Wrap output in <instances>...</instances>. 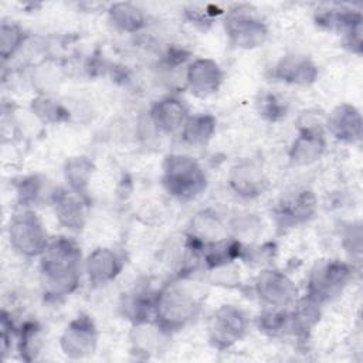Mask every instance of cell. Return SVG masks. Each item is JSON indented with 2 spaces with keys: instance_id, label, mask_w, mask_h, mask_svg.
<instances>
[{
  "instance_id": "cell-1",
  "label": "cell",
  "mask_w": 363,
  "mask_h": 363,
  "mask_svg": "<svg viewBox=\"0 0 363 363\" xmlns=\"http://www.w3.org/2000/svg\"><path fill=\"white\" fill-rule=\"evenodd\" d=\"M81 248L71 237L50 238L40 255V279L44 295L62 298L72 294L81 279Z\"/></svg>"
},
{
  "instance_id": "cell-2",
  "label": "cell",
  "mask_w": 363,
  "mask_h": 363,
  "mask_svg": "<svg viewBox=\"0 0 363 363\" xmlns=\"http://www.w3.org/2000/svg\"><path fill=\"white\" fill-rule=\"evenodd\" d=\"M200 302L186 285L169 282L155 292L153 320L163 333L183 329L199 313Z\"/></svg>"
},
{
  "instance_id": "cell-3",
  "label": "cell",
  "mask_w": 363,
  "mask_h": 363,
  "mask_svg": "<svg viewBox=\"0 0 363 363\" xmlns=\"http://www.w3.org/2000/svg\"><path fill=\"white\" fill-rule=\"evenodd\" d=\"M162 184L177 200L189 201L199 197L207 187V176L200 163L182 153L164 157L162 166Z\"/></svg>"
},
{
  "instance_id": "cell-4",
  "label": "cell",
  "mask_w": 363,
  "mask_h": 363,
  "mask_svg": "<svg viewBox=\"0 0 363 363\" xmlns=\"http://www.w3.org/2000/svg\"><path fill=\"white\" fill-rule=\"evenodd\" d=\"M350 264L340 259L318 261L309 272L306 298L318 303L332 301L342 294L345 286L352 279Z\"/></svg>"
},
{
  "instance_id": "cell-5",
  "label": "cell",
  "mask_w": 363,
  "mask_h": 363,
  "mask_svg": "<svg viewBox=\"0 0 363 363\" xmlns=\"http://www.w3.org/2000/svg\"><path fill=\"white\" fill-rule=\"evenodd\" d=\"M7 235L11 248L28 258L40 257L50 241L41 220L30 208H23L11 216Z\"/></svg>"
},
{
  "instance_id": "cell-6",
  "label": "cell",
  "mask_w": 363,
  "mask_h": 363,
  "mask_svg": "<svg viewBox=\"0 0 363 363\" xmlns=\"http://www.w3.org/2000/svg\"><path fill=\"white\" fill-rule=\"evenodd\" d=\"M223 24L230 43L238 48H257L268 37V27L264 20L247 6H235L225 11Z\"/></svg>"
},
{
  "instance_id": "cell-7",
  "label": "cell",
  "mask_w": 363,
  "mask_h": 363,
  "mask_svg": "<svg viewBox=\"0 0 363 363\" xmlns=\"http://www.w3.org/2000/svg\"><path fill=\"white\" fill-rule=\"evenodd\" d=\"M248 329L245 312L235 305H221L208 320V342L217 350H225L240 342Z\"/></svg>"
},
{
  "instance_id": "cell-8",
  "label": "cell",
  "mask_w": 363,
  "mask_h": 363,
  "mask_svg": "<svg viewBox=\"0 0 363 363\" xmlns=\"http://www.w3.org/2000/svg\"><path fill=\"white\" fill-rule=\"evenodd\" d=\"M255 294L267 308L285 309L295 305L298 289L294 281L279 269H265L254 282Z\"/></svg>"
},
{
  "instance_id": "cell-9",
  "label": "cell",
  "mask_w": 363,
  "mask_h": 363,
  "mask_svg": "<svg viewBox=\"0 0 363 363\" xmlns=\"http://www.w3.org/2000/svg\"><path fill=\"white\" fill-rule=\"evenodd\" d=\"M98 345V329L86 313H79L64 329L60 337V347L69 359L91 356Z\"/></svg>"
},
{
  "instance_id": "cell-10",
  "label": "cell",
  "mask_w": 363,
  "mask_h": 363,
  "mask_svg": "<svg viewBox=\"0 0 363 363\" xmlns=\"http://www.w3.org/2000/svg\"><path fill=\"white\" fill-rule=\"evenodd\" d=\"M316 211V197L309 189H294L285 193L277 207L275 217L281 227H295L306 223Z\"/></svg>"
},
{
  "instance_id": "cell-11",
  "label": "cell",
  "mask_w": 363,
  "mask_h": 363,
  "mask_svg": "<svg viewBox=\"0 0 363 363\" xmlns=\"http://www.w3.org/2000/svg\"><path fill=\"white\" fill-rule=\"evenodd\" d=\"M316 23L343 34L345 44L356 54L362 52V13L350 9H329L318 13Z\"/></svg>"
},
{
  "instance_id": "cell-12",
  "label": "cell",
  "mask_w": 363,
  "mask_h": 363,
  "mask_svg": "<svg viewBox=\"0 0 363 363\" xmlns=\"http://www.w3.org/2000/svg\"><path fill=\"white\" fill-rule=\"evenodd\" d=\"M224 79L221 67L211 58H196L186 69V86L197 98H208L216 94Z\"/></svg>"
},
{
  "instance_id": "cell-13",
  "label": "cell",
  "mask_w": 363,
  "mask_h": 363,
  "mask_svg": "<svg viewBox=\"0 0 363 363\" xmlns=\"http://www.w3.org/2000/svg\"><path fill=\"white\" fill-rule=\"evenodd\" d=\"M123 255L111 247L95 248L84 261V271L88 281L95 285H106L112 282L123 269Z\"/></svg>"
},
{
  "instance_id": "cell-14",
  "label": "cell",
  "mask_w": 363,
  "mask_h": 363,
  "mask_svg": "<svg viewBox=\"0 0 363 363\" xmlns=\"http://www.w3.org/2000/svg\"><path fill=\"white\" fill-rule=\"evenodd\" d=\"M51 204L58 223L69 231H81L85 225L86 210L84 196L71 189H57L51 193Z\"/></svg>"
},
{
  "instance_id": "cell-15",
  "label": "cell",
  "mask_w": 363,
  "mask_h": 363,
  "mask_svg": "<svg viewBox=\"0 0 363 363\" xmlns=\"http://www.w3.org/2000/svg\"><path fill=\"white\" fill-rule=\"evenodd\" d=\"M272 77L292 85H311L318 78V67L303 54H286L274 67Z\"/></svg>"
},
{
  "instance_id": "cell-16",
  "label": "cell",
  "mask_w": 363,
  "mask_h": 363,
  "mask_svg": "<svg viewBox=\"0 0 363 363\" xmlns=\"http://www.w3.org/2000/svg\"><path fill=\"white\" fill-rule=\"evenodd\" d=\"M228 184L237 196L242 199H255L264 193L267 179L257 163L251 160H241L231 167Z\"/></svg>"
},
{
  "instance_id": "cell-17",
  "label": "cell",
  "mask_w": 363,
  "mask_h": 363,
  "mask_svg": "<svg viewBox=\"0 0 363 363\" xmlns=\"http://www.w3.org/2000/svg\"><path fill=\"white\" fill-rule=\"evenodd\" d=\"M329 133L340 142L357 143L362 139V115L354 105L340 104L328 116Z\"/></svg>"
},
{
  "instance_id": "cell-18",
  "label": "cell",
  "mask_w": 363,
  "mask_h": 363,
  "mask_svg": "<svg viewBox=\"0 0 363 363\" xmlns=\"http://www.w3.org/2000/svg\"><path fill=\"white\" fill-rule=\"evenodd\" d=\"M326 139L319 126H305L291 145L289 160L295 166H308L318 162L325 153Z\"/></svg>"
},
{
  "instance_id": "cell-19",
  "label": "cell",
  "mask_w": 363,
  "mask_h": 363,
  "mask_svg": "<svg viewBox=\"0 0 363 363\" xmlns=\"http://www.w3.org/2000/svg\"><path fill=\"white\" fill-rule=\"evenodd\" d=\"M189 115L187 105L177 96H164L156 101L149 111L152 125L164 133L180 130Z\"/></svg>"
},
{
  "instance_id": "cell-20",
  "label": "cell",
  "mask_w": 363,
  "mask_h": 363,
  "mask_svg": "<svg viewBox=\"0 0 363 363\" xmlns=\"http://www.w3.org/2000/svg\"><path fill=\"white\" fill-rule=\"evenodd\" d=\"M217 121L210 113L189 115L180 129L182 139L190 146H203L214 135Z\"/></svg>"
},
{
  "instance_id": "cell-21",
  "label": "cell",
  "mask_w": 363,
  "mask_h": 363,
  "mask_svg": "<svg viewBox=\"0 0 363 363\" xmlns=\"http://www.w3.org/2000/svg\"><path fill=\"white\" fill-rule=\"evenodd\" d=\"M109 21L123 33H136L146 24L145 13L132 3H113L108 9Z\"/></svg>"
},
{
  "instance_id": "cell-22",
  "label": "cell",
  "mask_w": 363,
  "mask_h": 363,
  "mask_svg": "<svg viewBox=\"0 0 363 363\" xmlns=\"http://www.w3.org/2000/svg\"><path fill=\"white\" fill-rule=\"evenodd\" d=\"M94 164L85 156H77L67 160L64 167V177L67 180L68 189L72 191L85 196L86 187L92 174Z\"/></svg>"
},
{
  "instance_id": "cell-23",
  "label": "cell",
  "mask_w": 363,
  "mask_h": 363,
  "mask_svg": "<svg viewBox=\"0 0 363 363\" xmlns=\"http://www.w3.org/2000/svg\"><path fill=\"white\" fill-rule=\"evenodd\" d=\"M18 354L26 362H33L41 349V328L37 322H26L17 333Z\"/></svg>"
},
{
  "instance_id": "cell-24",
  "label": "cell",
  "mask_w": 363,
  "mask_h": 363,
  "mask_svg": "<svg viewBox=\"0 0 363 363\" xmlns=\"http://www.w3.org/2000/svg\"><path fill=\"white\" fill-rule=\"evenodd\" d=\"M27 38L23 27L14 21H3L0 26V54L1 60H10Z\"/></svg>"
},
{
  "instance_id": "cell-25",
  "label": "cell",
  "mask_w": 363,
  "mask_h": 363,
  "mask_svg": "<svg viewBox=\"0 0 363 363\" xmlns=\"http://www.w3.org/2000/svg\"><path fill=\"white\" fill-rule=\"evenodd\" d=\"M31 111L45 123H60L68 119V111L64 105L48 95H40L33 99Z\"/></svg>"
},
{
  "instance_id": "cell-26",
  "label": "cell",
  "mask_w": 363,
  "mask_h": 363,
  "mask_svg": "<svg viewBox=\"0 0 363 363\" xmlns=\"http://www.w3.org/2000/svg\"><path fill=\"white\" fill-rule=\"evenodd\" d=\"M43 179L40 176H28L17 186V197L20 206L28 208L38 201L43 191Z\"/></svg>"
},
{
  "instance_id": "cell-27",
  "label": "cell",
  "mask_w": 363,
  "mask_h": 363,
  "mask_svg": "<svg viewBox=\"0 0 363 363\" xmlns=\"http://www.w3.org/2000/svg\"><path fill=\"white\" fill-rule=\"evenodd\" d=\"M261 111L265 118L269 121H278L279 118L285 116L286 105L282 99H279L277 95H267L261 102Z\"/></svg>"
}]
</instances>
